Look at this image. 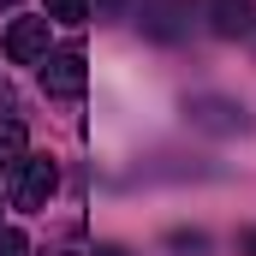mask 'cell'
<instances>
[{
	"instance_id": "obj_1",
	"label": "cell",
	"mask_w": 256,
	"mask_h": 256,
	"mask_svg": "<svg viewBox=\"0 0 256 256\" xmlns=\"http://www.w3.org/2000/svg\"><path fill=\"white\" fill-rule=\"evenodd\" d=\"M185 114H191L196 131H214V137H238V131H250V114H244L232 96H191Z\"/></svg>"
},
{
	"instance_id": "obj_2",
	"label": "cell",
	"mask_w": 256,
	"mask_h": 256,
	"mask_svg": "<svg viewBox=\"0 0 256 256\" xmlns=\"http://www.w3.org/2000/svg\"><path fill=\"white\" fill-rule=\"evenodd\" d=\"M60 185V173H54V161L48 155H24L18 167H12V202L18 208H42L48 196Z\"/></svg>"
},
{
	"instance_id": "obj_3",
	"label": "cell",
	"mask_w": 256,
	"mask_h": 256,
	"mask_svg": "<svg viewBox=\"0 0 256 256\" xmlns=\"http://www.w3.org/2000/svg\"><path fill=\"white\" fill-rule=\"evenodd\" d=\"M84 84H90L84 54H78V48H48V60H42V90H48V96H78Z\"/></svg>"
},
{
	"instance_id": "obj_4",
	"label": "cell",
	"mask_w": 256,
	"mask_h": 256,
	"mask_svg": "<svg viewBox=\"0 0 256 256\" xmlns=\"http://www.w3.org/2000/svg\"><path fill=\"white\" fill-rule=\"evenodd\" d=\"M6 60L12 66H42L48 60V18H18L6 30Z\"/></svg>"
},
{
	"instance_id": "obj_5",
	"label": "cell",
	"mask_w": 256,
	"mask_h": 256,
	"mask_svg": "<svg viewBox=\"0 0 256 256\" xmlns=\"http://www.w3.org/2000/svg\"><path fill=\"white\" fill-rule=\"evenodd\" d=\"M185 18H191V0H143V6H137V24H143L149 36H161V42L185 36Z\"/></svg>"
},
{
	"instance_id": "obj_6",
	"label": "cell",
	"mask_w": 256,
	"mask_h": 256,
	"mask_svg": "<svg viewBox=\"0 0 256 256\" xmlns=\"http://www.w3.org/2000/svg\"><path fill=\"white\" fill-rule=\"evenodd\" d=\"M208 12H214V30H220V36H244V30L256 24V6H250V0H214Z\"/></svg>"
},
{
	"instance_id": "obj_7",
	"label": "cell",
	"mask_w": 256,
	"mask_h": 256,
	"mask_svg": "<svg viewBox=\"0 0 256 256\" xmlns=\"http://www.w3.org/2000/svg\"><path fill=\"white\" fill-rule=\"evenodd\" d=\"M30 155V131H24V120L18 114H0V167H18Z\"/></svg>"
},
{
	"instance_id": "obj_8",
	"label": "cell",
	"mask_w": 256,
	"mask_h": 256,
	"mask_svg": "<svg viewBox=\"0 0 256 256\" xmlns=\"http://www.w3.org/2000/svg\"><path fill=\"white\" fill-rule=\"evenodd\" d=\"M42 6H48L54 24H84L90 18V0H42Z\"/></svg>"
},
{
	"instance_id": "obj_9",
	"label": "cell",
	"mask_w": 256,
	"mask_h": 256,
	"mask_svg": "<svg viewBox=\"0 0 256 256\" xmlns=\"http://www.w3.org/2000/svg\"><path fill=\"white\" fill-rule=\"evenodd\" d=\"M0 256H24V232L18 226H0Z\"/></svg>"
},
{
	"instance_id": "obj_10",
	"label": "cell",
	"mask_w": 256,
	"mask_h": 256,
	"mask_svg": "<svg viewBox=\"0 0 256 256\" xmlns=\"http://www.w3.org/2000/svg\"><path fill=\"white\" fill-rule=\"evenodd\" d=\"M0 114H18V90H12L6 78H0Z\"/></svg>"
},
{
	"instance_id": "obj_11",
	"label": "cell",
	"mask_w": 256,
	"mask_h": 256,
	"mask_svg": "<svg viewBox=\"0 0 256 256\" xmlns=\"http://www.w3.org/2000/svg\"><path fill=\"white\" fill-rule=\"evenodd\" d=\"M96 256H126V250H114V244H108V250H96Z\"/></svg>"
},
{
	"instance_id": "obj_12",
	"label": "cell",
	"mask_w": 256,
	"mask_h": 256,
	"mask_svg": "<svg viewBox=\"0 0 256 256\" xmlns=\"http://www.w3.org/2000/svg\"><path fill=\"white\" fill-rule=\"evenodd\" d=\"M0 6H18V0H0Z\"/></svg>"
},
{
	"instance_id": "obj_13",
	"label": "cell",
	"mask_w": 256,
	"mask_h": 256,
	"mask_svg": "<svg viewBox=\"0 0 256 256\" xmlns=\"http://www.w3.org/2000/svg\"><path fill=\"white\" fill-rule=\"evenodd\" d=\"M60 256H72V250H60Z\"/></svg>"
}]
</instances>
